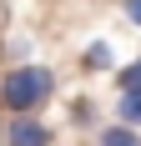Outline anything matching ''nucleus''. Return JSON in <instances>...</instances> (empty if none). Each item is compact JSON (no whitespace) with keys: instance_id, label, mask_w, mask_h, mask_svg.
I'll use <instances>...</instances> for the list:
<instances>
[{"instance_id":"f257e3e1","label":"nucleus","mask_w":141,"mask_h":146,"mask_svg":"<svg viewBox=\"0 0 141 146\" xmlns=\"http://www.w3.org/2000/svg\"><path fill=\"white\" fill-rule=\"evenodd\" d=\"M51 96H56V76L45 71V66H35V60H20L15 71L0 76V106H5L10 116H20V111H41Z\"/></svg>"},{"instance_id":"f03ea898","label":"nucleus","mask_w":141,"mask_h":146,"mask_svg":"<svg viewBox=\"0 0 141 146\" xmlns=\"http://www.w3.org/2000/svg\"><path fill=\"white\" fill-rule=\"evenodd\" d=\"M51 141H56V131H51L35 111H20V116H10V126H5V146H51Z\"/></svg>"},{"instance_id":"7ed1b4c3","label":"nucleus","mask_w":141,"mask_h":146,"mask_svg":"<svg viewBox=\"0 0 141 146\" xmlns=\"http://www.w3.org/2000/svg\"><path fill=\"white\" fill-rule=\"evenodd\" d=\"M96 146H141V131L126 126V121H116V126H101L96 131Z\"/></svg>"},{"instance_id":"20e7f679","label":"nucleus","mask_w":141,"mask_h":146,"mask_svg":"<svg viewBox=\"0 0 141 146\" xmlns=\"http://www.w3.org/2000/svg\"><path fill=\"white\" fill-rule=\"evenodd\" d=\"M116 121H126V126L141 131V91H121L116 96Z\"/></svg>"},{"instance_id":"39448f33","label":"nucleus","mask_w":141,"mask_h":146,"mask_svg":"<svg viewBox=\"0 0 141 146\" xmlns=\"http://www.w3.org/2000/svg\"><path fill=\"white\" fill-rule=\"evenodd\" d=\"M86 71H111V45L96 40V45H86V60H81Z\"/></svg>"},{"instance_id":"423d86ee","label":"nucleus","mask_w":141,"mask_h":146,"mask_svg":"<svg viewBox=\"0 0 141 146\" xmlns=\"http://www.w3.org/2000/svg\"><path fill=\"white\" fill-rule=\"evenodd\" d=\"M116 91H141V56L131 60V66L116 71Z\"/></svg>"},{"instance_id":"0eeeda50","label":"nucleus","mask_w":141,"mask_h":146,"mask_svg":"<svg viewBox=\"0 0 141 146\" xmlns=\"http://www.w3.org/2000/svg\"><path fill=\"white\" fill-rule=\"evenodd\" d=\"M70 121H76V126H91V121H96V106H91V96H76V106H70Z\"/></svg>"},{"instance_id":"6e6552de","label":"nucleus","mask_w":141,"mask_h":146,"mask_svg":"<svg viewBox=\"0 0 141 146\" xmlns=\"http://www.w3.org/2000/svg\"><path fill=\"white\" fill-rule=\"evenodd\" d=\"M121 10H126L131 25H141V0H121Z\"/></svg>"}]
</instances>
